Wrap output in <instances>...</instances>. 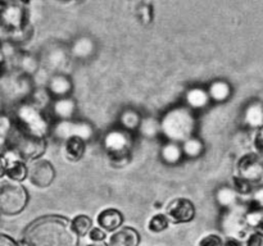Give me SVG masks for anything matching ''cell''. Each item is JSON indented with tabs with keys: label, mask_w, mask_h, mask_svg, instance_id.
<instances>
[{
	"label": "cell",
	"mask_w": 263,
	"mask_h": 246,
	"mask_svg": "<svg viewBox=\"0 0 263 246\" xmlns=\"http://www.w3.org/2000/svg\"><path fill=\"white\" fill-rule=\"evenodd\" d=\"M141 120H143V117H141L140 113L136 109H133V108H127V109L122 110L120 118H118L121 128L127 131V132L139 130Z\"/></svg>",
	"instance_id": "obj_24"
},
{
	"label": "cell",
	"mask_w": 263,
	"mask_h": 246,
	"mask_svg": "<svg viewBox=\"0 0 263 246\" xmlns=\"http://www.w3.org/2000/svg\"><path fill=\"white\" fill-rule=\"evenodd\" d=\"M86 150V141L80 137H71L64 141V153L68 160L77 161L84 156Z\"/></svg>",
	"instance_id": "obj_25"
},
{
	"label": "cell",
	"mask_w": 263,
	"mask_h": 246,
	"mask_svg": "<svg viewBox=\"0 0 263 246\" xmlns=\"http://www.w3.org/2000/svg\"><path fill=\"white\" fill-rule=\"evenodd\" d=\"M238 176L252 184L263 182V156L258 153H248L238 161Z\"/></svg>",
	"instance_id": "obj_10"
},
{
	"label": "cell",
	"mask_w": 263,
	"mask_h": 246,
	"mask_svg": "<svg viewBox=\"0 0 263 246\" xmlns=\"http://www.w3.org/2000/svg\"><path fill=\"white\" fill-rule=\"evenodd\" d=\"M87 246H109V245L105 242H94V243H90V245Z\"/></svg>",
	"instance_id": "obj_42"
},
{
	"label": "cell",
	"mask_w": 263,
	"mask_h": 246,
	"mask_svg": "<svg viewBox=\"0 0 263 246\" xmlns=\"http://www.w3.org/2000/svg\"><path fill=\"white\" fill-rule=\"evenodd\" d=\"M170 224V220L167 218L166 214H162V213H158V214L153 215V217L149 219L148 223V230L153 233H161L163 232L164 230H167Z\"/></svg>",
	"instance_id": "obj_31"
},
{
	"label": "cell",
	"mask_w": 263,
	"mask_h": 246,
	"mask_svg": "<svg viewBox=\"0 0 263 246\" xmlns=\"http://www.w3.org/2000/svg\"><path fill=\"white\" fill-rule=\"evenodd\" d=\"M55 178V169L53 164L45 159H39L32 161L28 167V179L36 187H48L53 183Z\"/></svg>",
	"instance_id": "obj_12"
},
{
	"label": "cell",
	"mask_w": 263,
	"mask_h": 246,
	"mask_svg": "<svg viewBox=\"0 0 263 246\" xmlns=\"http://www.w3.org/2000/svg\"><path fill=\"white\" fill-rule=\"evenodd\" d=\"M71 220L62 215H44L23 231L21 246H79Z\"/></svg>",
	"instance_id": "obj_1"
},
{
	"label": "cell",
	"mask_w": 263,
	"mask_h": 246,
	"mask_svg": "<svg viewBox=\"0 0 263 246\" xmlns=\"http://www.w3.org/2000/svg\"><path fill=\"white\" fill-rule=\"evenodd\" d=\"M207 91L211 100H213L216 102H223L231 96V94H233V87H231V85L228 81L217 79V81H213L210 85Z\"/></svg>",
	"instance_id": "obj_23"
},
{
	"label": "cell",
	"mask_w": 263,
	"mask_h": 246,
	"mask_svg": "<svg viewBox=\"0 0 263 246\" xmlns=\"http://www.w3.org/2000/svg\"><path fill=\"white\" fill-rule=\"evenodd\" d=\"M161 158L164 163L170 164V166L180 163L182 160V158H184L181 145L176 142H171V141H167L161 148Z\"/></svg>",
	"instance_id": "obj_26"
},
{
	"label": "cell",
	"mask_w": 263,
	"mask_h": 246,
	"mask_svg": "<svg viewBox=\"0 0 263 246\" xmlns=\"http://www.w3.org/2000/svg\"><path fill=\"white\" fill-rule=\"evenodd\" d=\"M211 101V97L208 95L207 90L202 89V87H192L185 94V102L186 107L190 108L192 110L203 109L207 107Z\"/></svg>",
	"instance_id": "obj_19"
},
{
	"label": "cell",
	"mask_w": 263,
	"mask_h": 246,
	"mask_svg": "<svg viewBox=\"0 0 263 246\" xmlns=\"http://www.w3.org/2000/svg\"><path fill=\"white\" fill-rule=\"evenodd\" d=\"M138 15H139V19H140L143 23H145V25L151 23L152 19H153V9H152L151 4H148V3H143V4L139 5Z\"/></svg>",
	"instance_id": "obj_33"
},
{
	"label": "cell",
	"mask_w": 263,
	"mask_h": 246,
	"mask_svg": "<svg viewBox=\"0 0 263 246\" xmlns=\"http://www.w3.org/2000/svg\"><path fill=\"white\" fill-rule=\"evenodd\" d=\"M7 167H8V156L7 154L0 153V178L5 176L7 173Z\"/></svg>",
	"instance_id": "obj_39"
},
{
	"label": "cell",
	"mask_w": 263,
	"mask_h": 246,
	"mask_svg": "<svg viewBox=\"0 0 263 246\" xmlns=\"http://www.w3.org/2000/svg\"><path fill=\"white\" fill-rule=\"evenodd\" d=\"M14 115L15 119L13 122L31 135L45 138V136L50 132V123L48 122L41 109L35 107L31 101L18 105Z\"/></svg>",
	"instance_id": "obj_6"
},
{
	"label": "cell",
	"mask_w": 263,
	"mask_h": 246,
	"mask_svg": "<svg viewBox=\"0 0 263 246\" xmlns=\"http://www.w3.org/2000/svg\"><path fill=\"white\" fill-rule=\"evenodd\" d=\"M246 222L249 228L263 230V208L252 202L251 207L246 210Z\"/></svg>",
	"instance_id": "obj_28"
},
{
	"label": "cell",
	"mask_w": 263,
	"mask_h": 246,
	"mask_svg": "<svg viewBox=\"0 0 263 246\" xmlns=\"http://www.w3.org/2000/svg\"><path fill=\"white\" fill-rule=\"evenodd\" d=\"M71 227L79 237H84L92 230V219L86 214H79L71 219Z\"/></svg>",
	"instance_id": "obj_27"
},
{
	"label": "cell",
	"mask_w": 263,
	"mask_h": 246,
	"mask_svg": "<svg viewBox=\"0 0 263 246\" xmlns=\"http://www.w3.org/2000/svg\"><path fill=\"white\" fill-rule=\"evenodd\" d=\"M223 246H244L240 242V240H236V238H229L223 242Z\"/></svg>",
	"instance_id": "obj_40"
},
{
	"label": "cell",
	"mask_w": 263,
	"mask_h": 246,
	"mask_svg": "<svg viewBox=\"0 0 263 246\" xmlns=\"http://www.w3.org/2000/svg\"><path fill=\"white\" fill-rule=\"evenodd\" d=\"M0 109H2V99H0Z\"/></svg>",
	"instance_id": "obj_44"
},
{
	"label": "cell",
	"mask_w": 263,
	"mask_h": 246,
	"mask_svg": "<svg viewBox=\"0 0 263 246\" xmlns=\"http://www.w3.org/2000/svg\"><path fill=\"white\" fill-rule=\"evenodd\" d=\"M28 191L23 184L10 179L0 181V214L14 217L21 214L28 204Z\"/></svg>",
	"instance_id": "obj_5"
},
{
	"label": "cell",
	"mask_w": 263,
	"mask_h": 246,
	"mask_svg": "<svg viewBox=\"0 0 263 246\" xmlns=\"http://www.w3.org/2000/svg\"><path fill=\"white\" fill-rule=\"evenodd\" d=\"M246 246H263V232L262 231H254L248 236Z\"/></svg>",
	"instance_id": "obj_36"
},
{
	"label": "cell",
	"mask_w": 263,
	"mask_h": 246,
	"mask_svg": "<svg viewBox=\"0 0 263 246\" xmlns=\"http://www.w3.org/2000/svg\"><path fill=\"white\" fill-rule=\"evenodd\" d=\"M7 156L8 167L5 176L8 177V179L21 183L26 178H28V166L26 164V161L21 160L20 158H17V156L10 153H7Z\"/></svg>",
	"instance_id": "obj_17"
},
{
	"label": "cell",
	"mask_w": 263,
	"mask_h": 246,
	"mask_svg": "<svg viewBox=\"0 0 263 246\" xmlns=\"http://www.w3.org/2000/svg\"><path fill=\"white\" fill-rule=\"evenodd\" d=\"M181 148L184 156H187V158H198L204 151V144H203V141L200 138L193 136L189 140L181 144Z\"/></svg>",
	"instance_id": "obj_29"
},
{
	"label": "cell",
	"mask_w": 263,
	"mask_h": 246,
	"mask_svg": "<svg viewBox=\"0 0 263 246\" xmlns=\"http://www.w3.org/2000/svg\"><path fill=\"white\" fill-rule=\"evenodd\" d=\"M4 67H5V54H4V50H3V48L0 46V76H2L3 72H4Z\"/></svg>",
	"instance_id": "obj_41"
},
{
	"label": "cell",
	"mask_w": 263,
	"mask_h": 246,
	"mask_svg": "<svg viewBox=\"0 0 263 246\" xmlns=\"http://www.w3.org/2000/svg\"><path fill=\"white\" fill-rule=\"evenodd\" d=\"M71 55L77 59H87L95 53V43L91 37L81 36L72 43L69 49Z\"/></svg>",
	"instance_id": "obj_20"
},
{
	"label": "cell",
	"mask_w": 263,
	"mask_h": 246,
	"mask_svg": "<svg viewBox=\"0 0 263 246\" xmlns=\"http://www.w3.org/2000/svg\"><path fill=\"white\" fill-rule=\"evenodd\" d=\"M234 182V189L235 191L238 192L239 195H249V194H253L254 191V187L251 182L246 181V179L240 178L239 176H235L233 178Z\"/></svg>",
	"instance_id": "obj_32"
},
{
	"label": "cell",
	"mask_w": 263,
	"mask_h": 246,
	"mask_svg": "<svg viewBox=\"0 0 263 246\" xmlns=\"http://www.w3.org/2000/svg\"><path fill=\"white\" fill-rule=\"evenodd\" d=\"M27 25V12L21 3H3L0 8V27L10 33H20Z\"/></svg>",
	"instance_id": "obj_7"
},
{
	"label": "cell",
	"mask_w": 263,
	"mask_h": 246,
	"mask_svg": "<svg viewBox=\"0 0 263 246\" xmlns=\"http://www.w3.org/2000/svg\"><path fill=\"white\" fill-rule=\"evenodd\" d=\"M46 90L55 99L67 97L72 91V81L66 73H55L49 78Z\"/></svg>",
	"instance_id": "obj_15"
},
{
	"label": "cell",
	"mask_w": 263,
	"mask_h": 246,
	"mask_svg": "<svg viewBox=\"0 0 263 246\" xmlns=\"http://www.w3.org/2000/svg\"><path fill=\"white\" fill-rule=\"evenodd\" d=\"M221 227L223 233L230 238L244 237L248 231V224L246 222V210L240 207H235L233 209L225 210L222 218H221Z\"/></svg>",
	"instance_id": "obj_9"
},
{
	"label": "cell",
	"mask_w": 263,
	"mask_h": 246,
	"mask_svg": "<svg viewBox=\"0 0 263 246\" xmlns=\"http://www.w3.org/2000/svg\"><path fill=\"white\" fill-rule=\"evenodd\" d=\"M198 246H223V240L218 235H211L204 236L202 240L199 241Z\"/></svg>",
	"instance_id": "obj_34"
},
{
	"label": "cell",
	"mask_w": 263,
	"mask_h": 246,
	"mask_svg": "<svg viewBox=\"0 0 263 246\" xmlns=\"http://www.w3.org/2000/svg\"><path fill=\"white\" fill-rule=\"evenodd\" d=\"M0 246H21L20 242L14 240L13 237H10L9 235H5V233H0Z\"/></svg>",
	"instance_id": "obj_38"
},
{
	"label": "cell",
	"mask_w": 263,
	"mask_h": 246,
	"mask_svg": "<svg viewBox=\"0 0 263 246\" xmlns=\"http://www.w3.org/2000/svg\"><path fill=\"white\" fill-rule=\"evenodd\" d=\"M195 214L197 210L194 202L186 197H177L167 205L166 215L170 222L175 224L190 223L195 218Z\"/></svg>",
	"instance_id": "obj_11"
},
{
	"label": "cell",
	"mask_w": 263,
	"mask_h": 246,
	"mask_svg": "<svg viewBox=\"0 0 263 246\" xmlns=\"http://www.w3.org/2000/svg\"><path fill=\"white\" fill-rule=\"evenodd\" d=\"M89 238L92 242H104L107 238V233L100 227H92V230L89 232Z\"/></svg>",
	"instance_id": "obj_35"
},
{
	"label": "cell",
	"mask_w": 263,
	"mask_h": 246,
	"mask_svg": "<svg viewBox=\"0 0 263 246\" xmlns=\"http://www.w3.org/2000/svg\"><path fill=\"white\" fill-rule=\"evenodd\" d=\"M140 235L133 227H121L109 238V246H139Z\"/></svg>",
	"instance_id": "obj_16"
},
{
	"label": "cell",
	"mask_w": 263,
	"mask_h": 246,
	"mask_svg": "<svg viewBox=\"0 0 263 246\" xmlns=\"http://www.w3.org/2000/svg\"><path fill=\"white\" fill-rule=\"evenodd\" d=\"M254 146L259 155L263 156V125L257 130L256 137H254Z\"/></svg>",
	"instance_id": "obj_37"
},
{
	"label": "cell",
	"mask_w": 263,
	"mask_h": 246,
	"mask_svg": "<svg viewBox=\"0 0 263 246\" xmlns=\"http://www.w3.org/2000/svg\"><path fill=\"white\" fill-rule=\"evenodd\" d=\"M141 135L144 137L153 138L161 133V120L156 119L153 117H145L143 118L140 123V127H139Z\"/></svg>",
	"instance_id": "obj_30"
},
{
	"label": "cell",
	"mask_w": 263,
	"mask_h": 246,
	"mask_svg": "<svg viewBox=\"0 0 263 246\" xmlns=\"http://www.w3.org/2000/svg\"><path fill=\"white\" fill-rule=\"evenodd\" d=\"M216 202L222 208L223 210L233 209L238 207L239 202V194L235 191L234 187L222 186L216 191Z\"/></svg>",
	"instance_id": "obj_22"
},
{
	"label": "cell",
	"mask_w": 263,
	"mask_h": 246,
	"mask_svg": "<svg viewBox=\"0 0 263 246\" xmlns=\"http://www.w3.org/2000/svg\"><path fill=\"white\" fill-rule=\"evenodd\" d=\"M4 144L8 148V153L13 154L21 160L31 161V163L39 160L46 150L45 138L26 132L14 122Z\"/></svg>",
	"instance_id": "obj_3"
},
{
	"label": "cell",
	"mask_w": 263,
	"mask_h": 246,
	"mask_svg": "<svg viewBox=\"0 0 263 246\" xmlns=\"http://www.w3.org/2000/svg\"><path fill=\"white\" fill-rule=\"evenodd\" d=\"M123 220H125V218H123L122 213L115 208H107V209L102 210L97 218L98 224L102 230H104L105 232L113 233L122 227Z\"/></svg>",
	"instance_id": "obj_13"
},
{
	"label": "cell",
	"mask_w": 263,
	"mask_h": 246,
	"mask_svg": "<svg viewBox=\"0 0 263 246\" xmlns=\"http://www.w3.org/2000/svg\"><path fill=\"white\" fill-rule=\"evenodd\" d=\"M51 113L54 117L58 120H69L73 117L74 112H76V102L72 97H61V99H55L51 102Z\"/></svg>",
	"instance_id": "obj_18"
},
{
	"label": "cell",
	"mask_w": 263,
	"mask_h": 246,
	"mask_svg": "<svg viewBox=\"0 0 263 246\" xmlns=\"http://www.w3.org/2000/svg\"><path fill=\"white\" fill-rule=\"evenodd\" d=\"M243 123L247 127L259 128L263 125V105L254 101L247 105L243 113Z\"/></svg>",
	"instance_id": "obj_21"
},
{
	"label": "cell",
	"mask_w": 263,
	"mask_h": 246,
	"mask_svg": "<svg viewBox=\"0 0 263 246\" xmlns=\"http://www.w3.org/2000/svg\"><path fill=\"white\" fill-rule=\"evenodd\" d=\"M69 56L71 53H68V50H66L63 46L55 45L46 54L45 64L49 69L54 71V74L64 73L63 71L69 63Z\"/></svg>",
	"instance_id": "obj_14"
},
{
	"label": "cell",
	"mask_w": 263,
	"mask_h": 246,
	"mask_svg": "<svg viewBox=\"0 0 263 246\" xmlns=\"http://www.w3.org/2000/svg\"><path fill=\"white\" fill-rule=\"evenodd\" d=\"M197 118L186 105H179L164 113L161 119V135L171 142L182 144L194 136Z\"/></svg>",
	"instance_id": "obj_2"
},
{
	"label": "cell",
	"mask_w": 263,
	"mask_h": 246,
	"mask_svg": "<svg viewBox=\"0 0 263 246\" xmlns=\"http://www.w3.org/2000/svg\"><path fill=\"white\" fill-rule=\"evenodd\" d=\"M3 3H4V2H0V8L3 7Z\"/></svg>",
	"instance_id": "obj_43"
},
{
	"label": "cell",
	"mask_w": 263,
	"mask_h": 246,
	"mask_svg": "<svg viewBox=\"0 0 263 246\" xmlns=\"http://www.w3.org/2000/svg\"><path fill=\"white\" fill-rule=\"evenodd\" d=\"M103 146L107 151L109 161L115 167H125L133 159V136L131 132L117 128L105 133L103 138Z\"/></svg>",
	"instance_id": "obj_4"
},
{
	"label": "cell",
	"mask_w": 263,
	"mask_h": 246,
	"mask_svg": "<svg viewBox=\"0 0 263 246\" xmlns=\"http://www.w3.org/2000/svg\"><path fill=\"white\" fill-rule=\"evenodd\" d=\"M50 132L58 140L67 141L71 137H80L87 141L94 135V128L85 120H58L51 127Z\"/></svg>",
	"instance_id": "obj_8"
}]
</instances>
